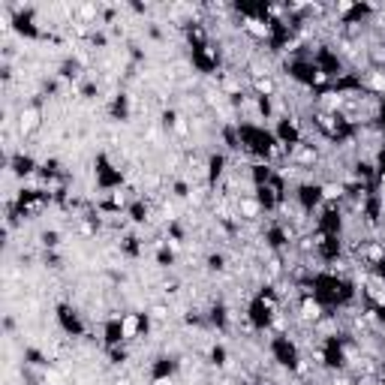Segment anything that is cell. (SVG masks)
<instances>
[{"instance_id": "obj_1", "label": "cell", "mask_w": 385, "mask_h": 385, "mask_svg": "<svg viewBox=\"0 0 385 385\" xmlns=\"http://www.w3.org/2000/svg\"><path fill=\"white\" fill-rule=\"evenodd\" d=\"M39 127H43V112H39V105H28V109L19 112V133L21 136L37 133Z\"/></svg>"}]
</instances>
